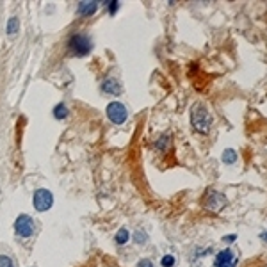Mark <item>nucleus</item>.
Listing matches in <instances>:
<instances>
[{
	"instance_id": "f257e3e1",
	"label": "nucleus",
	"mask_w": 267,
	"mask_h": 267,
	"mask_svg": "<svg viewBox=\"0 0 267 267\" xmlns=\"http://www.w3.org/2000/svg\"><path fill=\"white\" fill-rule=\"evenodd\" d=\"M191 123L192 128L198 132V134H210L212 130V123H214V118H212L210 111L203 102H196L191 109Z\"/></svg>"
},
{
	"instance_id": "f03ea898",
	"label": "nucleus",
	"mask_w": 267,
	"mask_h": 267,
	"mask_svg": "<svg viewBox=\"0 0 267 267\" xmlns=\"http://www.w3.org/2000/svg\"><path fill=\"white\" fill-rule=\"evenodd\" d=\"M68 47L75 56H88L89 52L93 50V41L86 32H77L70 38Z\"/></svg>"
},
{
	"instance_id": "7ed1b4c3",
	"label": "nucleus",
	"mask_w": 267,
	"mask_h": 267,
	"mask_svg": "<svg viewBox=\"0 0 267 267\" xmlns=\"http://www.w3.org/2000/svg\"><path fill=\"white\" fill-rule=\"evenodd\" d=\"M14 234L22 239H30L36 234V221L27 214H20L14 219Z\"/></svg>"
},
{
	"instance_id": "20e7f679",
	"label": "nucleus",
	"mask_w": 267,
	"mask_h": 267,
	"mask_svg": "<svg viewBox=\"0 0 267 267\" xmlns=\"http://www.w3.org/2000/svg\"><path fill=\"white\" fill-rule=\"evenodd\" d=\"M203 207H205L207 210L210 212H219L221 208H225L226 205V198L223 192L216 191V189H208L205 192V196H203Z\"/></svg>"
},
{
	"instance_id": "39448f33",
	"label": "nucleus",
	"mask_w": 267,
	"mask_h": 267,
	"mask_svg": "<svg viewBox=\"0 0 267 267\" xmlns=\"http://www.w3.org/2000/svg\"><path fill=\"white\" fill-rule=\"evenodd\" d=\"M32 205L38 212H47L54 205V194L48 189H38L32 196Z\"/></svg>"
},
{
	"instance_id": "423d86ee",
	"label": "nucleus",
	"mask_w": 267,
	"mask_h": 267,
	"mask_svg": "<svg viewBox=\"0 0 267 267\" xmlns=\"http://www.w3.org/2000/svg\"><path fill=\"white\" fill-rule=\"evenodd\" d=\"M105 113H107V118L114 125H123L128 118L127 107H125L121 102H111L107 105V109H105Z\"/></svg>"
},
{
	"instance_id": "0eeeda50",
	"label": "nucleus",
	"mask_w": 267,
	"mask_h": 267,
	"mask_svg": "<svg viewBox=\"0 0 267 267\" xmlns=\"http://www.w3.org/2000/svg\"><path fill=\"white\" fill-rule=\"evenodd\" d=\"M237 264H239V258L232 248L217 251L216 258H214V267H237Z\"/></svg>"
},
{
	"instance_id": "6e6552de",
	"label": "nucleus",
	"mask_w": 267,
	"mask_h": 267,
	"mask_svg": "<svg viewBox=\"0 0 267 267\" xmlns=\"http://www.w3.org/2000/svg\"><path fill=\"white\" fill-rule=\"evenodd\" d=\"M100 88H102V93L113 94V96H118V94L121 93V86H119V82H118L116 79H113V77L103 79V82H102Z\"/></svg>"
},
{
	"instance_id": "1a4fd4ad",
	"label": "nucleus",
	"mask_w": 267,
	"mask_h": 267,
	"mask_svg": "<svg viewBox=\"0 0 267 267\" xmlns=\"http://www.w3.org/2000/svg\"><path fill=\"white\" fill-rule=\"evenodd\" d=\"M98 11V2H79V7H77V14L79 16H93L94 13Z\"/></svg>"
},
{
	"instance_id": "9d476101",
	"label": "nucleus",
	"mask_w": 267,
	"mask_h": 267,
	"mask_svg": "<svg viewBox=\"0 0 267 267\" xmlns=\"http://www.w3.org/2000/svg\"><path fill=\"white\" fill-rule=\"evenodd\" d=\"M128 240H130V232H128V228L118 230L116 235H114V242H116L118 246H125V244H128Z\"/></svg>"
},
{
	"instance_id": "9b49d317",
	"label": "nucleus",
	"mask_w": 267,
	"mask_h": 267,
	"mask_svg": "<svg viewBox=\"0 0 267 267\" xmlns=\"http://www.w3.org/2000/svg\"><path fill=\"white\" fill-rule=\"evenodd\" d=\"M68 114H70V111L66 107V103L59 102L56 107H54V118H56V119H64Z\"/></svg>"
},
{
	"instance_id": "f8f14e48",
	"label": "nucleus",
	"mask_w": 267,
	"mask_h": 267,
	"mask_svg": "<svg viewBox=\"0 0 267 267\" xmlns=\"http://www.w3.org/2000/svg\"><path fill=\"white\" fill-rule=\"evenodd\" d=\"M18 30H20V20L16 16H11L9 22H7V34L14 36V34H18Z\"/></svg>"
},
{
	"instance_id": "ddd939ff",
	"label": "nucleus",
	"mask_w": 267,
	"mask_h": 267,
	"mask_svg": "<svg viewBox=\"0 0 267 267\" xmlns=\"http://www.w3.org/2000/svg\"><path fill=\"white\" fill-rule=\"evenodd\" d=\"M237 153H235V150H232V148H228V150L223 151V162L225 164H234V162H237Z\"/></svg>"
},
{
	"instance_id": "4468645a",
	"label": "nucleus",
	"mask_w": 267,
	"mask_h": 267,
	"mask_svg": "<svg viewBox=\"0 0 267 267\" xmlns=\"http://www.w3.org/2000/svg\"><path fill=\"white\" fill-rule=\"evenodd\" d=\"M134 242L137 246H145L148 242V234H146L145 230H136V234H134Z\"/></svg>"
},
{
	"instance_id": "2eb2a0df",
	"label": "nucleus",
	"mask_w": 267,
	"mask_h": 267,
	"mask_svg": "<svg viewBox=\"0 0 267 267\" xmlns=\"http://www.w3.org/2000/svg\"><path fill=\"white\" fill-rule=\"evenodd\" d=\"M160 266L162 267H175L177 266V257L175 255H164V257L160 258Z\"/></svg>"
},
{
	"instance_id": "dca6fc26",
	"label": "nucleus",
	"mask_w": 267,
	"mask_h": 267,
	"mask_svg": "<svg viewBox=\"0 0 267 267\" xmlns=\"http://www.w3.org/2000/svg\"><path fill=\"white\" fill-rule=\"evenodd\" d=\"M0 267H16V264L9 255H0Z\"/></svg>"
},
{
	"instance_id": "f3484780",
	"label": "nucleus",
	"mask_w": 267,
	"mask_h": 267,
	"mask_svg": "<svg viewBox=\"0 0 267 267\" xmlns=\"http://www.w3.org/2000/svg\"><path fill=\"white\" fill-rule=\"evenodd\" d=\"M103 5H107V9L111 14H114L119 9V2H116V0H107V2H103Z\"/></svg>"
},
{
	"instance_id": "a211bd4d",
	"label": "nucleus",
	"mask_w": 267,
	"mask_h": 267,
	"mask_svg": "<svg viewBox=\"0 0 267 267\" xmlns=\"http://www.w3.org/2000/svg\"><path fill=\"white\" fill-rule=\"evenodd\" d=\"M166 143H169V136H166L164 134V136L160 137L159 143H157V148H159V150H166V146H168Z\"/></svg>"
},
{
	"instance_id": "6ab92c4d",
	"label": "nucleus",
	"mask_w": 267,
	"mask_h": 267,
	"mask_svg": "<svg viewBox=\"0 0 267 267\" xmlns=\"http://www.w3.org/2000/svg\"><path fill=\"white\" fill-rule=\"evenodd\" d=\"M137 267H153V262H151L150 258H141L139 262H137Z\"/></svg>"
},
{
	"instance_id": "aec40b11",
	"label": "nucleus",
	"mask_w": 267,
	"mask_h": 267,
	"mask_svg": "<svg viewBox=\"0 0 267 267\" xmlns=\"http://www.w3.org/2000/svg\"><path fill=\"white\" fill-rule=\"evenodd\" d=\"M260 239H262L264 242H267V230H264L262 234H260Z\"/></svg>"
},
{
	"instance_id": "412c9836",
	"label": "nucleus",
	"mask_w": 267,
	"mask_h": 267,
	"mask_svg": "<svg viewBox=\"0 0 267 267\" xmlns=\"http://www.w3.org/2000/svg\"><path fill=\"white\" fill-rule=\"evenodd\" d=\"M235 239H237V237H235V235H230V237H228V235H226V237H225V240H226V242H232V240H235Z\"/></svg>"
}]
</instances>
